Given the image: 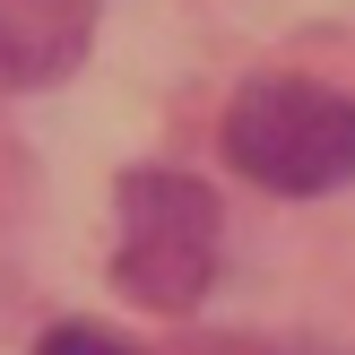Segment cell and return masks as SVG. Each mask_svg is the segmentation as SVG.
Returning <instances> with one entry per match:
<instances>
[{
    "label": "cell",
    "mask_w": 355,
    "mask_h": 355,
    "mask_svg": "<svg viewBox=\"0 0 355 355\" xmlns=\"http://www.w3.org/2000/svg\"><path fill=\"white\" fill-rule=\"evenodd\" d=\"M217 277V191L173 165H139L113 191V286L139 312H191Z\"/></svg>",
    "instance_id": "cell-1"
},
{
    "label": "cell",
    "mask_w": 355,
    "mask_h": 355,
    "mask_svg": "<svg viewBox=\"0 0 355 355\" xmlns=\"http://www.w3.org/2000/svg\"><path fill=\"white\" fill-rule=\"evenodd\" d=\"M225 156L243 182L321 200L355 182V96L312 78H252L225 104Z\"/></svg>",
    "instance_id": "cell-2"
},
{
    "label": "cell",
    "mask_w": 355,
    "mask_h": 355,
    "mask_svg": "<svg viewBox=\"0 0 355 355\" xmlns=\"http://www.w3.org/2000/svg\"><path fill=\"white\" fill-rule=\"evenodd\" d=\"M96 44V0H0V87H52Z\"/></svg>",
    "instance_id": "cell-3"
},
{
    "label": "cell",
    "mask_w": 355,
    "mask_h": 355,
    "mask_svg": "<svg viewBox=\"0 0 355 355\" xmlns=\"http://www.w3.org/2000/svg\"><path fill=\"white\" fill-rule=\"evenodd\" d=\"M35 355H148V347L113 338V329H96V321H61V329H44V347H35Z\"/></svg>",
    "instance_id": "cell-4"
}]
</instances>
